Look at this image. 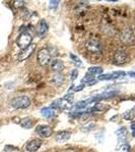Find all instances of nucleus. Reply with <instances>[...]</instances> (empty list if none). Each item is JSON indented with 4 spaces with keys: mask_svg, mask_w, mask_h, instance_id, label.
Here are the masks:
<instances>
[{
    "mask_svg": "<svg viewBox=\"0 0 135 152\" xmlns=\"http://www.w3.org/2000/svg\"><path fill=\"white\" fill-rule=\"evenodd\" d=\"M73 97L74 95L73 94H67L66 95H64L63 97L61 99H58L51 104L50 107H52L53 110H65V109H68L73 102Z\"/></svg>",
    "mask_w": 135,
    "mask_h": 152,
    "instance_id": "f257e3e1",
    "label": "nucleus"
},
{
    "mask_svg": "<svg viewBox=\"0 0 135 152\" xmlns=\"http://www.w3.org/2000/svg\"><path fill=\"white\" fill-rule=\"evenodd\" d=\"M11 105L15 110H23L28 109L31 105V99L26 95H21L16 96L11 100Z\"/></svg>",
    "mask_w": 135,
    "mask_h": 152,
    "instance_id": "f03ea898",
    "label": "nucleus"
},
{
    "mask_svg": "<svg viewBox=\"0 0 135 152\" xmlns=\"http://www.w3.org/2000/svg\"><path fill=\"white\" fill-rule=\"evenodd\" d=\"M32 42H33V37L29 31H23L16 39V44L21 50L29 47L32 45Z\"/></svg>",
    "mask_w": 135,
    "mask_h": 152,
    "instance_id": "7ed1b4c3",
    "label": "nucleus"
},
{
    "mask_svg": "<svg viewBox=\"0 0 135 152\" xmlns=\"http://www.w3.org/2000/svg\"><path fill=\"white\" fill-rule=\"evenodd\" d=\"M37 60H38V63L41 66L45 67L47 66L49 63L51 62V53L49 49L43 48L41 50L38 51V54H37Z\"/></svg>",
    "mask_w": 135,
    "mask_h": 152,
    "instance_id": "20e7f679",
    "label": "nucleus"
},
{
    "mask_svg": "<svg viewBox=\"0 0 135 152\" xmlns=\"http://www.w3.org/2000/svg\"><path fill=\"white\" fill-rule=\"evenodd\" d=\"M85 48L87 49L88 52L92 54H101L103 52V46L100 41L95 40V39H92L88 40L85 44Z\"/></svg>",
    "mask_w": 135,
    "mask_h": 152,
    "instance_id": "39448f33",
    "label": "nucleus"
},
{
    "mask_svg": "<svg viewBox=\"0 0 135 152\" xmlns=\"http://www.w3.org/2000/svg\"><path fill=\"white\" fill-rule=\"evenodd\" d=\"M114 61L117 65H122L128 61V55H127L126 51L119 49L114 53Z\"/></svg>",
    "mask_w": 135,
    "mask_h": 152,
    "instance_id": "423d86ee",
    "label": "nucleus"
},
{
    "mask_svg": "<svg viewBox=\"0 0 135 152\" xmlns=\"http://www.w3.org/2000/svg\"><path fill=\"white\" fill-rule=\"evenodd\" d=\"M36 132L41 138H49V137L52 136L53 129L48 125H40V126L37 127Z\"/></svg>",
    "mask_w": 135,
    "mask_h": 152,
    "instance_id": "0eeeda50",
    "label": "nucleus"
},
{
    "mask_svg": "<svg viewBox=\"0 0 135 152\" xmlns=\"http://www.w3.org/2000/svg\"><path fill=\"white\" fill-rule=\"evenodd\" d=\"M127 75L124 71H114L112 73H107V74H101L99 75L98 79L99 80H116L120 77Z\"/></svg>",
    "mask_w": 135,
    "mask_h": 152,
    "instance_id": "6e6552de",
    "label": "nucleus"
},
{
    "mask_svg": "<svg viewBox=\"0 0 135 152\" xmlns=\"http://www.w3.org/2000/svg\"><path fill=\"white\" fill-rule=\"evenodd\" d=\"M121 41L125 44H132L135 41L133 31L130 28H125L121 33V37H120Z\"/></svg>",
    "mask_w": 135,
    "mask_h": 152,
    "instance_id": "1a4fd4ad",
    "label": "nucleus"
},
{
    "mask_svg": "<svg viewBox=\"0 0 135 152\" xmlns=\"http://www.w3.org/2000/svg\"><path fill=\"white\" fill-rule=\"evenodd\" d=\"M36 50V45L35 44H32L29 47H28L26 49H24V50H21V52L19 53L18 55V61H24L26 60V59H29V57L32 56V54L34 53V51Z\"/></svg>",
    "mask_w": 135,
    "mask_h": 152,
    "instance_id": "9d476101",
    "label": "nucleus"
},
{
    "mask_svg": "<svg viewBox=\"0 0 135 152\" xmlns=\"http://www.w3.org/2000/svg\"><path fill=\"white\" fill-rule=\"evenodd\" d=\"M42 143H43V142H42V140H40V139H33V140L29 141L28 143H26V151H29V152L38 151L39 149L41 148Z\"/></svg>",
    "mask_w": 135,
    "mask_h": 152,
    "instance_id": "9b49d317",
    "label": "nucleus"
},
{
    "mask_svg": "<svg viewBox=\"0 0 135 152\" xmlns=\"http://www.w3.org/2000/svg\"><path fill=\"white\" fill-rule=\"evenodd\" d=\"M50 67L53 72L60 73L61 71L64 70L65 66H64V63H63L62 60H60V59H53V60L50 62Z\"/></svg>",
    "mask_w": 135,
    "mask_h": 152,
    "instance_id": "f8f14e48",
    "label": "nucleus"
},
{
    "mask_svg": "<svg viewBox=\"0 0 135 152\" xmlns=\"http://www.w3.org/2000/svg\"><path fill=\"white\" fill-rule=\"evenodd\" d=\"M127 129L125 127H121L119 130L116 131V135H117V138H118V142H119V145L120 144H124L126 143L127 141Z\"/></svg>",
    "mask_w": 135,
    "mask_h": 152,
    "instance_id": "ddd939ff",
    "label": "nucleus"
},
{
    "mask_svg": "<svg viewBox=\"0 0 135 152\" xmlns=\"http://www.w3.org/2000/svg\"><path fill=\"white\" fill-rule=\"evenodd\" d=\"M49 29V24L45 19H41L40 23L38 24V28H37V34L40 37H43L44 35H46V33Z\"/></svg>",
    "mask_w": 135,
    "mask_h": 152,
    "instance_id": "4468645a",
    "label": "nucleus"
},
{
    "mask_svg": "<svg viewBox=\"0 0 135 152\" xmlns=\"http://www.w3.org/2000/svg\"><path fill=\"white\" fill-rule=\"evenodd\" d=\"M71 137V132L69 131H61L56 135V141L59 142V143H62V142L68 141Z\"/></svg>",
    "mask_w": 135,
    "mask_h": 152,
    "instance_id": "2eb2a0df",
    "label": "nucleus"
},
{
    "mask_svg": "<svg viewBox=\"0 0 135 152\" xmlns=\"http://www.w3.org/2000/svg\"><path fill=\"white\" fill-rule=\"evenodd\" d=\"M41 115L43 117L47 118V119H53L56 116L55 110H53L51 107H45L41 110Z\"/></svg>",
    "mask_w": 135,
    "mask_h": 152,
    "instance_id": "dca6fc26",
    "label": "nucleus"
},
{
    "mask_svg": "<svg viewBox=\"0 0 135 152\" xmlns=\"http://www.w3.org/2000/svg\"><path fill=\"white\" fill-rule=\"evenodd\" d=\"M64 80H65L64 76L62 74H60V73H56V74H54L52 76V78L50 79V82L52 83V84L56 85V86H59V85H61L64 82Z\"/></svg>",
    "mask_w": 135,
    "mask_h": 152,
    "instance_id": "f3484780",
    "label": "nucleus"
},
{
    "mask_svg": "<svg viewBox=\"0 0 135 152\" xmlns=\"http://www.w3.org/2000/svg\"><path fill=\"white\" fill-rule=\"evenodd\" d=\"M117 94H118V91H107V92H103V94H101L95 95V97H97L99 102H101V100H103V99H112V97L116 96Z\"/></svg>",
    "mask_w": 135,
    "mask_h": 152,
    "instance_id": "a211bd4d",
    "label": "nucleus"
},
{
    "mask_svg": "<svg viewBox=\"0 0 135 152\" xmlns=\"http://www.w3.org/2000/svg\"><path fill=\"white\" fill-rule=\"evenodd\" d=\"M124 120H127V121H132V120L135 119V107H132L131 110L125 112L123 115H122Z\"/></svg>",
    "mask_w": 135,
    "mask_h": 152,
    "instance_id": "6ab92c4d",
    "label": "nucleus"
},
{
    "mask_svg": "<svg viewBox=\"0 0 135 152\" xmlns=\"http://www.w3.org/2000/svg\"><path fill=\"white\" fill-rule=\"evenodd\" d=\"M103 67L101 66H95V67H90L87 70V74H90L92 76H95V75H101L103 72Z\"/></svg>",
    "mask_w": 135,
    "mask_h": 152,
    "instance_id": "aec40b11",
    "label": "nucleus"
},
{
    "mask_svg": "<svg viewBox=\"0 0 135 152\" xmlns=\"http://www.w3.org/2000/svg\"><path fill=\"white\" fill-rule=\"evenodd\" d=\"M87 82V84H88V86H92L94 83H97V81L95 80V76L90 75V74H85L84 77L81 79V84H83V83Z\"/></svg>",
    "mask_w": 135,
    "mask_h": 152,
    "instance_id": "412c9836",
    "label": "nucleus"
},
{
    "mask_svg": "<svg viewBox=\"0 0 135 152\" xmlns=\"http://www.w3.org/2000/svg\"><path fill=\"white\" fill-rule=\"evenodd\" d=\"M21 126L24 129H31L34 126V122L29 118H24L21 121Z\"/></svg>",
    "mask_w": 135,
    "mask_h": 152,
    "instance_id": "4be33fe9",
    "label": "nucleus"
},
{
    "mask_svg": "<svg viewBox=\"0 0 135 152\" xmlns=\"http://www.w3.org/2000/svg\"><path fill=\"white\" fill-rule=\"evenodd\" d=\"M108 105L104 104H100V102H97V104H95V107H90V109H88L90 111V113H94V112H103L105 111V109H108Z\"/></svg>",
    "mask_w": 135,
    "mask_h": 152,
    "instance_id": "5701e85b",
    "label": "nucleus"
},
{
    "mask_svg": "<svg viewBox=\"0 0 135 152\" xmlns=\"http://www.w3.org/2000/svg\"><path fill=\"white\" fill-rule=\"evenodd\" d=\"M115 152H130V145L128 143L120 144L116 148V151Z\"/></svg>",
    "mask_w": 135,
    "mask_h": 152,
    "instance_id": "b1692460",
    "label": "nucleus"
},
{
    "mask_svg": "<svg viewBox=\"0 0 135 152\" xmlns=\"http://www.w3.org/2000/svg\"><path fill=\"white\" fill-rule=\"evenodd\" d=\"M95 128V123H88L87 125H84L81 128V130L83 132H90V131H92V130H94Z\"/></svg>",
    "mask_w": 135,
    "mask_h": 152,
    "instance_id": "393cba45",
    "label": "nucleus"
},
{
    "mask_svg": "<svg viewBox=\"0 0 135 152\" xmlns=\"http://www.w3.org/2000/svg\"><path fill=\"white\" fill-rule=\"evenodd\" d=\"M69 57L71 58V60L73 61V63H74V64L76 65V66H81V65H82L81 60H80V59L78 58L77 56L73 55V54H70V55H69Z\"/></svg>",
    "mask_w": 135,
    "mask_h": 152,
    "instance_id": "a878e982",
    "label": "nucleus"
},
{
    "mask_svg": "<svg viewBox=\"0 0 135 152\" xmlns=\"http://www.w3.org/2000/svg\"><path fill=\"white\" fill-rule=\"evenodd\" d=\"M77 77H78V70L77 69H73L72 72H71V80H72V81H74Z\"/></svg>",
    "mask_w": 135,
    "mask_h": 152,
    "instance_id": "bb28decb",
    "label": "nucleus"
},
{
    "mask_svg": "<svg viewBox=\"0 0 135 152\" xmlns=\"http://www.w3.org/2000/svg\"><path fill=\"white\" fill-rule=\"evenodd\" d=\"M58 4H59V1H50V5H49V7H50L51 9L57 8Z\"/></svg>",
    "mask_w": 135,
    "mask_h": 152,
    "instance_id": "cd10ccee",
    "label": "nucleus"
},
{
    "mask_svg": "<svg viewBox=\"0 0 135 152\" xmlns=\"http://www.w3.org/2000/svg\"><path fill=\"white\" fill-rule=\"evenodd\" d=\"M83 88H84V85H83V84H80L79 86H76V87L74 88V89H75V91H80V90H82Z\"/></svg>",
    "mask_w": 135,
    "mask_h": 152,
    "instance_id": "c85d7f7f",
    "label": "nucleus"
},
{
    "mask_svg": "<svg viewBox=\"0 0 135 152\" xmlns=\"http://www.w3.org/2000/svg\"><path fill=\"white\" fill-rule=\"evenodd\" d=\"M131 129H132V135H133V137H135V123L131 125Z\"/></svg>",
    "mask_w": 135,
    "mask_h": 152,
    "instance_id": "c756f323",
    "label": "nucleus"
},
{
    "mask_svg": "<svg viewBox=\"0 0 135 152\" xmlns=\"http://www.w3.org/2000/svg\"><path fill=\"white\" fill-rule=\"evenodd\" d=\"M127 75H129L130 77H135V72H133V71H130V72H128V73H126Z\"/></svg>",
    "mask_w": 135,
    "mask_h": 152,
    "instance_id": "7c9ffc66",
    "label": "nucleus"
}]
</instances>
